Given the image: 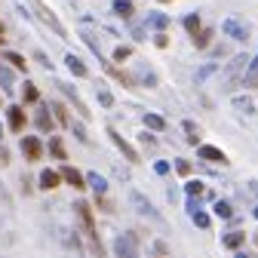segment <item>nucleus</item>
I'll return each instance as SVG.
<instances>
[{"label": "nucleus", "mask_w": 258, "mask_h": 258, "mask_svg": "<svg viewBox=\"0 0 258 258\" xmlns=\"http://www.w3.org/2000/svg\"><path fill=\"white\" fill-rule=\"evenodd\" d=\"M212 34H215V28H203V25H200V28L190 34V43L197 46V49H209V43H212Z\"/></svg>", "instance_id": "8"}, {"label": "nucleus", "mask_w": 258, "mask_h": 258, "mask_svg": "<svg viewBox=\"0 0 258 258\" xmlns=\"http://www.w3.org/2000/svg\"><path fill=\"white\" fill-rule=\"evenodd\" d=\"M184 28H187V34H194V31L200 28V16H197V13H190V16L184 19Z\"/></svg>", "instance_id": "30"}, {"label": "nucleus", "mask_w": 258, "mask_h": 258, "mask_svg": "<svg viewBox=\"0 0 258 258\" xmlns=\"http://www.w3.org/2000/svg\"><path fill=\"white\" fill-rule=\"evenodd\" d=\"M114 252H117V255H136V240H133V237H120V240L114 243Z\"/></svg>", "instance_id": "16"}, {"label": "nucleus", "mask_w": 258, "mask_h": 258, "mask_svg": "<svg viewBox=\"0 0 258 258\" xmlns=\"http://www.w3.org/2000/svg\"><path fill=\"white\" fill-rule=\"evenodd\" d=\"M22 190L25 194H34V184H31V178H25V175H22Z\"/></svg>", "instance_id": "39"}, {"label": "nucleus", "mask_w": 258, "mask_h": 258, "mask_svg": "<svg viewBox=\"0 0 258 258\" xmlns=\"http://www.w3.org/2000/svg\"><path fill=\"white\" fill-rule=\"evenodd\" d=\"M64 61H68V68H71V74H77V77H89V71H86V64L77 58V55H68V58H64Z\"/></svg>", "instance_id": "21"}, {"label": "nucleus", "mask_w": 258, "mask_h": 258, "mask_svg": "<svg viewBox=\"0 0 258 258\" xmlns=\"http://www.w3.org/2000/svg\"><path fill=\"white\" fill-rule=\"evenodd\" d=\"M52 117H55V123L58 126H71V114H68V105H61V102H52Z\"/></svg>", "instance_id": "13"}, {"label": "nucleus", "mask_w": 258, "mask_h": 258, "mask_svg": "<svg viewBox=\"0 0 258 258\" xmlns=\"http://www.w3.org/2000/svg\"><path fill=\"white\" fill-rule=\"evenodd\" d=\"M0 197H4V203H10V194H7V187H4V181H0Z\"/></svg>", "instance_id": "41"}, {"label": "nucleus", "mask_w": 258, "mask_h": 258, "mask_svg": "<svg viewBox=\"0 0 258 258\" xmlns=\"http://www.w3.org/2000/svg\"><path fill=\"white\" fill-rule=\"evenodd\" d=\"M0 105H4V99H0Z\"/></svg>", "instance_id": "47"}, {"label": "nucleus", "mask_w": 258, "mask_h": 258, "mask_svg": "<svg viewBox=\"0 0 258 258\" xmlns=\"http://www.w3.org/2000/svg\"><path fill=\"white\" fill-rule=\"evenodd\" d=\"M114 13H117L120 19H133L136 4H133V0H114Z\"/></svg>", "instance_id": "15"}, {"label": "nucleus", "mask_w": 258, "mask_h": 258, "mask_svg": "<svg viewBox=\"0 0 258 258\" xmlns=\"http://www.w3.org/2000/svg\"><path fill=\"white\" fill-rule=\"evenodd\" d=\"M148 25H154V28H166L169 19H166V16H160V13H151V16H148Z\"/></svg>", "instance_id": "29"}, {"label": "nucleus", "mask_w": 258, "mask_h": 258, "mask_svg": "<svg viewBox=\"0 0 258 258\" xmlns=\"http://www.w3.org/2000/svg\"><path fill=\"white\" fill-rule=\"evenodd\" d=\"M7 123H10L13 133H25V126H28L25 105H10V108H7Z\"/></svg>", "instance_id": "3"}, {"label": "nucleus", "mask_w": 258, "mask_h": 258, "mask_svg": "<svg viewBox=\"0 0 258 258\" xmlns=\"http://www.w3.org/2000/svg\"><path fill=\"white\" fill-rule=\"evenodd\" d=\"M4 58H7V61L13 64L16 71H28V61H25V55H19V52H7Z\"/></svg>", "instance_id": "25"}, {"label": "nucleus", "mask_w": 258, "mask_h": 258, "mask_svg": "<svg viewBox=\"0 0 258 258\" xmlns=\"http://www.w3.org/2000/svg\"><path fill=\"white\" fill-rule=\"evenodd\" d=\"M197 157L206 160V163H221V166H228V163H231L228 154H224L221 148H215V145H200V148H197Z\"/></svg>", "instance_id": "4"}, {"label": "nucleus", "mask_w": 258, "mask_h": 258, "mask_svg": "<svg viewBox=\"0 0 258 258\" xmlns=\"http://www.w3.org/2000/svg\"><path fill=\"white\" fill-rule=\"evenodd\" d=\"M108 136H111V142L117 145V151H120V154H123V157L129 160V163H139V151H136L133 145H129V142H126L123 136H117V129H108Z\"/></svg>", "instance_id": "6"}, {"label": "nucleus", "mask_w": 258, "mask_h": 258, "mask_svg": "<svg viewBox=\"0 0 258 258\" xmlns=\"http://www.w3.org/2000/svg\"><path fill=\"white\" fill-rule=\"evenodd\" d=\"M212 212H215L218 218H224V221H231V218H234V206H231L228 200H215V206H212Z\"/></svg>", "instance_id": "17"}, {"label": "nucleus", "mask_w": 258, "mask_h": 258, "mask_svg": "<svg viewBox=\"0 0 258 258\" xmlns=\"http://www.w3.org/2000/svg\"><path fill=\"white\" fill-rule=\"evenodd\" d=\"M74 215H77V218H80V224H83V234L92 240V249H95V252H102V246L95 243V240H99V231H95V215H92V206H89L86 200H77V203H74Z\"/></svg>", "instance_id": "1"}, {"label": "nucleus", "mask_w": 258, "mask_h": 258, "mask_svg": "<svg viewBox=\"0 0 258 258\" xmlns=\"http://www.w3.org/2000/svg\"><path fill=\"white\" fill-rule=\"evenodd\" d=\"M95 209L105 212V215H114V212H117V209H114V200L105 197V194H95Z\"/></svg>", "instance_id": "18"}, {"label": "nucleus", "mask_w": 258, "mask_h": 258, "mask_svg": "<svg viewBox=\"0 0 258 258\" xmlns=\"http://www.w3.org/2000/svg\"><path fill=\"white\" fill-rule=\"evenodd\" d=\"M234 108H237V111H246V114H255V102L246 99V95H237V99H234Z\"/></svg>", "instance_id": "27"}, {"label": "nucleus", "mask_w": 258, "mask_h": 258, "mask_svg": "<svg viewBox=\"0 0 258 258\" xmlns=\"http://www.w3.org/2000/svg\"><path fill=\"white\" fill-rule=\"evenodd\" d=\"M34 58H37V61H40V64H43V68H52V61H49V58H46V55H43V52H34Z\"/></svg>", "instance_id": "38"}, {"label": "nucleus", "mask_w": 258, "mask_h": 258, "mask_svg": "<svg viewBox=\"0 0 258 258\" xmlns=\"http://www.w3.org/2000/svg\"><path fill=\"white\" fill-rule=\"evenodd\" d=\"M175 172L178 175H190V163L187 160H175Z\"/></svg>", "instance_id": "35"}, {"label": "nucleus", "mask_w": 258, "mask_h": 258, "mask_svg": "<svg viewBox=\"0 0 258 258\" xmlns=\"http://www.w3.org/2000/svg\"><path fill=\"white\" fill-rule=\"evenodd\" d=\"M221 31H224V34H228L231 40H237V43L249 40V28H246V25H240L237 19H224V22H221Z\"/></svg>", "instance_id": "5"}, {"label": "nucleus", "mask_w": 258, "mask_h": 258, "mask_svg": "<svg viewBox=\"0 0 258 258\" xmlns=\"http://www.w3.org/2000/svg\"><path fill=\"white\" fill-rule=\"evenodd\" d=\"M71 129H74V136H77V139H80V142H83V145H89V136H86V129H83V126H80V123H77V126H74V123H71Z\"/></svg>", "instance_id": "34"}, {"label": "nucleus", "mask_w": 258, "mask_h": 258, "mask_svg": "<svg viewBox=\"0 0 258 258\" xmlns=\"http://www.w3.org/2000/svg\"><path fill=\"white\" fill-rule=\"evenodd\" d=\"M190 215H194V221H197L200 228H209V215H206V212H200L197 206H194V209H190Z\"/></svg>", "instance_id": "31"}, {"label": "nucleus", "mask_w": 258, "mask_h": 258, "mask_svg": "<svg viewBox=\"0 0 258 258\" xmlns=\"http://www.w3.org/2000/svg\"><path fill=\"white\" fill-rule=\"evenodd\" d=\"M145 126H148V129H157V133H163V129H166V120L157 117V114H145Z\"/></svg>", "instance_id": "24"}, {"label": "nucleus", "mask_w": 258, "mask_h": 258, "mask_svg": "<svg viewBox=\"0 0 258 258\" xmlns=\"http://www.w3.org/2000/svg\"><path fill=\"white\" fill-rule=\"evenodd\" d=\"M99 102H102L105 108H111V105H114V95H111L108 89H99Z\"/></svg>", "instance_id": "33"}, {"label": "nucleus", "mask_w": 258, "mask_h": 258, "mask_svg": "<svg viewBox=\"0 0 258 258\" xmlns=\"http://www.w3.org/2000/svg\"><path fill=\"white\" fill-rule=\"evenodd\" d=\"M181 126H184V133H187V142H190V145H197V142H200V129H197V126H194L190 120H184Z\"/></svg>", "instance_id": "28"}, {"label": "nucleus", "mask_w": 258, "mask_h": 258, "mask_svg": "<svg viewBox=\"0 0 258 258\" xmlns=\"http://www.w3.org/2000/svg\"><path fill=\"white\" fill-rule=\"evenodd\" d=\"M243 243H246V234H243V231H231V234H224V237H221V246H224V249H231V252H237Z\"/></svg>", "instance_id": "11"}, {"label": "nucleus", "mask_w": 258, "mask_h": 258, "mask_svg": "<svg viewBox=\"0 0 258 258\" xmlns=\"http://www.w3.org/2000/svg\"><path fill=\"white\" fill-rule=\"evenodd\" d=\"M184 190L190 194V197H200V194H206V184H203L200 178H190V181L184 184Z\"/></svg>", "instance_id": "26"}, {"label": "nucleus", "mask_w": 258, "mask_h": 258, "mask_svg": "<svg viewBox=\"0 0 258 258\" xmlns=\"http://www.w3.org/2000/svg\"><path fill=\"white\" fill-rule=\"evenodd\" d=\"M37 181H40V184H37L40 190H55V187L61 184V172H55V169H43Z\"/></svg>", "instance_id": "9"}, {"label": "nucleus", "mask_w": 258, "mask_h": 258, "mask_svg": "<svg viewBox=\"0 0 258 258\" xmlns=\"http://www.w3.org/2000/svg\"><path fill=\"white\" fill-rule=\"evenodd\" d=\"M22 102H25V105H37V102H40V89H37V83L25 80V89H22Z\"/></svg>", "instance_id": "12"}, {"label": "nucleus", "mask_w": 258, "mask_h": 258, "mask_svg": "<svg viewBox=\"0 0 258 258\" xmlns=\"http://www.w3.org/2000/svg\"><path fill=\"white\" fill-rule=\"evenodd\" d=\"M86 184H92L95 194H105V190H108V181H105L99 172H89V175H86Z\"/></svg>", "instance_id": "23"}, {"label": "nucleus", "mask_w": 258, "mask_h": 258, "mask_svg": "<svg viewBox=\"0 0 258 258\" xmlns=\"http://www.w3.org/2000/svg\"><path fill=\"white\" fill-rule=\"evenodd\" d=\"M133 55V49L129 46H120V49H114V61H123V58H129Z\"/></svg>", "instance_id": "36"}, {"label": "nucleus", "mask_w": 258, "mask_h": 258, "mask_svg": "<svg viewBox=\"0 0 258 258\" xmlns=\"http://www.w3.org/2000/svg\"><path fill=\"white\" fill-rule=\"evenodd\" d=\"M61 181H68L74 190H83V187H86V175H83L80 169H74V166H64V169H61Z\"/></svg>", "instance_id": "7"}, {"label": "nucleus", "mask_w": 258, "mask_h": 258, "mask_svg": "<svg viewBox=\"0 0 258 258\" xmlns=\"http://www.w3.org/2000/svg\"><path fill=\"white\" fill-rule=\"evenodd\" d=\"M142 142H145V145H148V148H154V145H157V139H154V136H151V133H145V136H142Z\"/></svg>", "instance_id": "40"}, {"label": "nucleus", "mask_w": 258, "mask_h": 258, "mask_svg": "<svg viewBox=\"0 0 258 258\" xmlns=\"http://www.w3.org/2000/svg\"><path fill=\"white\" fill-rule=\"evenodd\" d=\"M0 166H10V151L0 145Z\"/></svg>", "instance_id": "37"}, {"label": "nucleus", "mask_w": 258, "mask_h": 258, "mask_svg": "<svg viewBox=\"0 0 258 258\" xmlns=\"http://www.w3.org/2000/svg\"><path fill=\"white\" fill-rule=\"evenodd\" d=\"M40 13H43V22H46V25L55 31V34H58V37H64V28H61V22H58V19H55V16L46 10V7H40Z\"/></svg>", "instance_id": "20"}, {"label": "nucleus", "mask_w": 258, "mask_h": 258, "mask_svg": "<svg viewBox=\"0 0 258 258\" xmlns=\"http://www.w3.org/2000/svg\"><path fill=\"white\" fill-rule=\"evenodd\" d=\"M255 218H258V206H255Z\"/></svg>", "instance_id": "45"}, {"label": "nucleus", "mask_w": 258, "mask_h": 258, "mask_svg": "<svg viewBox=\"0 0 258 258\" xmlns=\"http://www.w3.org/2000/svg\"><path fill=\"white\" fill-rule=\"evenodd\" d=\"M22 154L28 163H40L43 160V142L37 136H22Z\"/></svg>", "instance_id": "2"}, {"label": "nucleus", "mask_w": 258, "mask_h": 258, "mask_svg": "<svg viewBox=\"0 0 258 258\" xmlns=\"http://www.w3.org/2000/svg\"><path fill=\"white\" fill-rule=\"evenodd\" d=\"M0 37H4V22H0Z\"/></svg>", "instance_id": "44"}, {"label": "nucleus", "mask_w": 258, "mask_h": 258, "mask_svg": "<svg viewBox=\"0 0 258 258\" xmlns=\"http://www.w3.org/2000/svg\"><path fill=\"white\" fill-rule=\"evenodd\" d=\"M0 139H4V123H0Z\"/></svg>", "instance_id": "43"}, {"label": "nucleus", "mask_w": 258, "mask_h": 258, "mask_svg": "<svg viewBox=\"0 0 258 258\" xmlns=\"http://www.w3.org/2000/svg\"><path fill=\"white\" fill-rule=\"evenodd\" d=\"M49 154H52L55 160H68V154H64V145H61V139H58V136H52V139H49Z\"/></svg>", "instance_id": "22"}, {"label": "nucleus", "mask_w": 258, "mask_h": 258, "mask_svg": "<svg viewBox=\"0 0 258 258\" xmlns=\"http://www.w3.org/2000/svg\"><path fill=\"white\" fill-rule=\"evenodd\" d=\"M129 200H133V203L139 206V212H142V215H157V212H154V206H151V200H145L139 190H133V194H129Z\"/></svg>", "instance_id": "14"}, {"label": "nucleus", "mask_w": 258, "mask_h": 258, "mask_svg": "<svg viewBox=\"0 0 258 258\" xmlns=\"http://www.w3.org/2000/svg\"><path fill=\"white\" fill-rule=\"evenodd\" d=\"M160 4H169V0H160Z\"/></svg>", "instance_id": "46"}, {"label": "nucleus", "mask_w": 258, "mask_h": 258, "mask_svg": "<svg viewBox=\"0 0 258 258\" xmlns=\"http://www.w3.org/2000/svg\"><path fill=\"white\" fill-rule=\"evenodd\" d=\"M246 71H258V55H255V58L249 61V68H246Z\"/></svg>", "instance_id": "42"}, {"label": "nucleus", "mask_w": 258, "mask_h": 258, "mask_svg": "<svg viewBox=\"0 0 258 258\" xmlns=\"http://www.w3.org/2000/svg\"><path fill=\"white\" fill-rule=\"evenodd\" d=\"M34 123H37V129L43 136H52V129H55V117L49 114V108H43V111H37V117H34Z\"/></svg>", "instance_id": "10"}, {"label": "nucleus", "mask_w": 258, "mask_h": 258, "mask_svg": "<svg viewBox=\"0 0 258 258\" xmlns=\"http://www.w3.org/2000/svg\"><path fill=\"white\" fill-rule=\"evenodd\" d=\"M154 46H157V49H166V46H169V34L157 31V34H154Z\"/></svg>", "instance_id": "32"}, {"label": "nucleus", "mask_w": 258, "mask_h": 258, "mask_svg": "<svg viewBox=\"0 0 258 258\" xmlns=\"http://www.w3.org/2000/svg\"><path fill=\"white\" fill-rule=\"evenodd\" d=\"M58 86H61V92H64V95H68V99H71V102H74V108H77V111H80V117H89V111H86V105H83V102H80V99H77V92H74V89H71V86H64V83H58Z\"/></svg>", "instance_id": "19"}]
</instances>
